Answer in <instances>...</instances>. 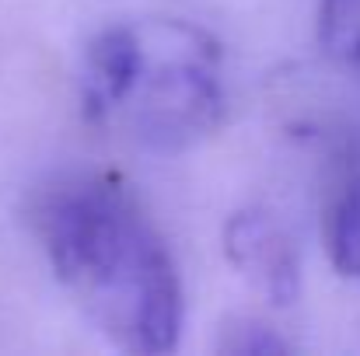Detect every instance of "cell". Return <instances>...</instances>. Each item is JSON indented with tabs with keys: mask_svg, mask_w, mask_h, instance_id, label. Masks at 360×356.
Segmentation results:
<instances>
[{
	"mask_svg": "<svg viewBox=\"0 0 360 356\" xmlns=\"http://www.w3.org/2000/svg\"><path fill=\"white\" fill-rule=\"evenodd\" d=\"M81 109L98 126L120 122L158 154L189 150L224 122V53L193 21L112 25L84 49Z\"/></svg>",
	"mask_w": 360,
	"mask_h": 356,
	"instance_id": "7a4b0ae2",
	"label": "cell"
},
{
	"mask_svg": "<svg viewBox=\"0 0 360 356\" xmlns=\"http://www.w3.org/2000/svg\"><path fill=\"white\" fill-rule=\"evenodd\" d=\"M39 237L60 286L109 346L133 356L179 346V269L116 175L95 171L56 185L39 206Z\"/></svg>",
	"mask_w": 360,
	"mask_h": 356,
	"instance_id": "6da1fadb",
	"label": "cell"
},
{
	"mask_svg": "<svg viewBox=\"0 0 360 356\" xmlns=\"http://www.w3.org/2000/svg\"><path fill=\"white\" fill-rule=\"evenodd\" d=\"M217 350L228 356H269V353H287L290 346L262 322L255 318H235L224 325V336L217 343Z\"/></svg>",
	"mask_w": 360,
	"mask_h": 356,
	"instance_id": "8992f818",
	"label": "cell"
},
{
	"mask_svg": "<svg viewBox=\"0 0 360 356\" xmlns=\"http://www.w3.org/2000/svg\"><path fill=\"white\" fill-rule=\"evenodd\" d=\"M224 258L269 304L287 308L301 294V255L287 228L262 206L235 210L224 224Z\"/></svg>",
	"mask_w": 360,
	"mask_h": 356,
	"instance_id": "3957f363",
	"label": "cell"
},
{
	"mask_svg": "<svg viewBox=\"0 0 360 356\" xmlns=\"http://www.w3.org/2000/svg\"><path fill=\"white\" fill-rule=\"evenodd\" d=\"M326 248L340 276L360 279V171L347 175L326 206Z\"/></svg>",
	"mask_w": 360,
	"mask_h": 356,
	"instance_id": "277c9868",
	"label": "cell"
},
{
	"mask_svg": "<svg viewBox=\"0 0 360 356\" xmlns=\"http://www.w3.org/2000/svg\"><path fill=\"white\" fill-rule=\"evenodd\" d=\"M319 46L336 70L360 84V0L319 4Z\"/></svg>",
	"mask_w": 360,
	"mask_h": 356,
	"instance_id": "5b68a950",
	"label": "cell"
}]
</instances>
